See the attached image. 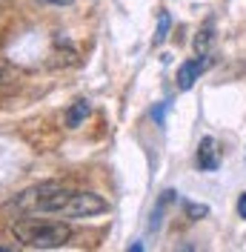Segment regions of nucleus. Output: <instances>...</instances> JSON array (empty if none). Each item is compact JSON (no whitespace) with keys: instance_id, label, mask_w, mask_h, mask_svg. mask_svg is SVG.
<instances>
[{"instance_id":"obj_1","label":"nucleus","mask_w":246,"mask_h":252,"mask_svg":"<svg viewBox=\"0 0 246 252\" xmlns=\"http://www.w3.org/2000/svg\"><path fill=\"white\" fill-rule=\"evenodd\" d=\"M12 232L23 247L31 250H55L72 238V229L61 220H17Z\"/></svg>"},{"instance_id":"obj_2","label":"nucleus","mask_w":246,"mask_h":252,"mask_svg":"<svg viewBox=\"0 0 246 252\" xmlns=\"http://www.w3.org/2000/svg\"><path fill=\"white\" fill-rule=\"evenodd\" d=\"M100 212H106V201L94 192H72L66 206L61 209V215L66 218H92Z\"/></svg>"},{"instance_id":"obj_3","label":"nucleus","mask_w":246,"mask_h":252,"mask_svg":"<svg viewBox=\"0 0 246 252\" xmlns=\"http://www.w3.org/2000/svg\"><path fill=\"white\" fill-rule=\"evenodd\" d=\"M217 166H220V149H217L215 138H203L198 146V169L215 172Z\"/></svg>"},{"instance_id":"obj_4","label":"nucleus","mask_w":246,"mask_h":252,"mask_svg":"<svg viewBox=\"0 0 246 252\" xmlns=\"http://www.w3.org/2000/svg\"><path fill=\"white\" fill-rule=\"evenodd\" d=\"M209 66V61H198V58H192V61L181 63V69H178V89H192L195 86V80L203 75V69Z\"/></svg>"},{"instance_id":"obj_5","label":"nucleus","mask_w":246,"mask_h":252,"mask_svg":"<svg viewBox=\"0 0 246 252\" xmlns=\"http://www.w3.org/2000/svg\"><path fill=\"white\" fill-rule=\"evenodd\" d=\"M86 118H89V100H75V103L66 109V126H69V129H77Z\"/></svg>"},{"instance_id":"obj_6","label":"nucleus","mask_w":246,"mask_h":252,"mask_svg":"<svg viewBox=\"0 0 246 252\" xmlns=\"http://www.w3.org/2000/svg\"><path fill=\"white\" fill-rule=\"evenodd\" d=\"M212 29H215V23H212V20H206V26L198 32V37H195V52H198V55H206V52H209L212 40H215Z\"/></svg>"},{"instance_id":"obj_7","label":"nucleus","mask_w":246,"mask_h":252,"mask_svg":"<svg viewBox=\"0 0 246 252\" xmlns=\"http://www.w3.org/2000/svg\"><path fill=\"white\" fill-rule=\"evenodd\" d=\"M166 37H169V15L157 12V32H154V37H152V46H160Z\"/></svg>"},{"instance_id":"obj_8","label":"nucleus","mask_w":246,"mask_h":252,"mask_svg":"<svg viewBox=\"0 0 246 252\" xmlns=\"http://www.w3.org/2000/svg\"><path fill=\"white\" fill-rule=\"evenodd\" d=\"M186 212H189L192 218H203V215H209V206H203V204H186Z\"/></svg>"},{"instance_id":"obj_9","label":"nucleus","mask_w":246,"mask_h":252,"mask_svg":"<svg viewBox=\"0 0 246 252\" xmlns=\"http://www.w3.org/2000/svg\"><path fill=\"white\" fill-rule=\"evenodd\" d=\"M238 212H241V218L246 220V192L241 195V201H238Z\"/></svg>"},{"instance_id":"obj_10","label":"nucleus","mask_w":246,"mask_h":252,"mask_svg":"<svg viewBox=\"0 0 246 252\" xmlns=\"http://www.w3.org/2000/svg\"><path fill=\"white\" fill-rule=\"evenodd\" d=\"M43 3H52V6H69V3H75V0H43Z\"/></svg>"}]
</instances>
